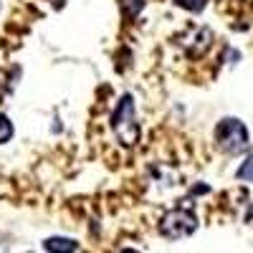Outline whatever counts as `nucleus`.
Here are the masks:
<instances>
[{
    "mask_svg": "<svg viewBox=\"0 0 253 253\" xmlns=\"http://www.w3.org/2000/svg\"><path fill=\"white\" fill-rule=\"evenodd\" d=\"M13 137V124L5 114H0V144H5Z\"/></svg>",
    "mask_w": 253,
    "mask_h": 253,
    "instance_id": "7",
    "label": "nucleus"
},
{
    "mask_svg": "<svg viewBox=\"0 0 253 253\" xmlns=\"http://www.w3.org/2000/svg\"><path fill=\"white\" fill-rule=\"evenodd\" d=\"M46 251H56V253H71V251H79V243L71 241V238H48L43 243Z\"/></svg>",
    "mask_w": 253,
    "mask_h": 253,
    "instance_id": "4",
    "label": "nucleus"
},
{
    "mask_svg": "<svg viewBox=\"0 0 253 253\" xmlns=\"http://www.w3.org/2000/svg\"><path fill=\"white\" fill-rule=\"evenodd\" d=\"M195 230H198V218H195L193 210H190V205L170 210V213H165L162 220H160V233L165 238H172V241L193 236Z\"/></svg>",
    "mask_w": 253,
    "mask_h": 253,
    "instance_id": "3",
    "label": "nucleus"
},
{
    "mask_svg": "<svg viewBox=\"0 0 253 253\" xmlns=\"http://www.w3.org/2000/svg\"><path fill=\"white\" fill-rule=\"evenodd\" d=\"M142 8H144V0H122V10L126 18H134Z\"/></svg>",
    "mask_w": 253,
    "mask_h": 253,
    "instance_id": "6",
    "label": "nucleus"
},
{
    "mask_svg": "<svg viewBox=\"0 0 253 253\" xmlns=\"http://www.w3.org/2000/svg\"><path fill=\"white\" fill-rule=\"evenodd\" d=\"M175 5H180L190 13H200L205 8V0H175Z\"/></svg>",
    "mask_w": 253,
    "mask_h": 253,
    "instance_id": "8",
    "label": "nucleus"
},
{
    "mask_svg": "<svg viewBox=\"0 0 253 253\" xmlns=\"http://www.w3.org/2000/svg\"><path fill=\"white\" fill-rule=\"evenodd\" d=\"M112 129L117 139L124 147H132L139 139V126H137V112H134V99L132 94H124L112 114Z\"/></svg>",
    "mask_w": 253,
    "mask_h": 253,
    "instance_id": "1",
    "label": "nucleus"
},
{
    "mask_svg": "<svg viewBox=\"0 0 253 253\" xmlns=\"http://www.w3.org/2000/svg\"><path fill=\"white\" fill-rule=\"evenodd\" d=\"M238 180H246V182H253V152L246 157V162L238 167Z\"/></svg>",
    "mask_w": 253,
    "mask_h": 253,
    "instance_id": "5",
    "label": "nucleus"
},
{
    "mask_svg": "<svg viewBox=\"0 0 253 253\" xmlns=\"http://www.w3.org/2000/svg\"><path fill=\"white\" fill-rule=\"evenodd\" d=\"M215 142L220 147V152L225 155H241L248 150V129L241 119L225 117L215 126Z\"/></svg>",
    "mask_w": 253,
    "mask_h": 253,
    "instance_id": "2",
    "label": "nucleus"
}]
</instances>
